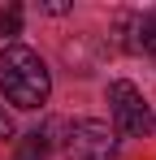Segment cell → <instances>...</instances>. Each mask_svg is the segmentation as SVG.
Instances as JSON below:
<instances>
[{
  "label": "cell",
  "instance_id": "cell-1",
  "mask_svg": "<svg viewBox=\"0 0 156 160\" xmlns=\"http://www.w3.org/2000/svg\"><path fill=\"white\" fill-rule=\"evenodd\" d=\"M0 95L13 108H44L52 95V74L39 61V52H30L22 43L0 48Z\"/></svg>",
  "mask_w": 156,
  "mask_h": 160
},
{
  "label": "cell",
  "instance_id": "cell-2",
  "mask_svg": "<svg viewBox=\"0 0 156 160\" xmlns=\"http://www.w3.org/2000/svg\"><path fill=\"white\" fill-rule=\"evenodd\" d=\"M65 160H113L117 156V134L108 130V121L96 117H78L65 126Z\"/></svg>",
  "mask_w": 156,
  "mask_h": 160
},
{
  "label": "cell",
  "instance_id": "cell-3",
  "mask_svg": "<svg viewBox=\"0 0 156 160\" xmlns=\"http://www.w3.org/2000/svg\"><path fill=\"white\" fill-rule=\"evenodd\" d=\"M108 112H113V126L122 134H148L152 130V112H148V100L134 82L117 78L108 82Z\"/></svg>",
  "mask_w": 156,
  "mask_h": 160
},
{
  "label": "cell",
  "instance_id": "cell-4",
  "mask_svg": "<svg viewBox=\"0 0 156 160\" xmlns=\"http://www.w3.org/2000/svg\"><path fill=\"white\" fill-rule=\"evenodd\" d=\"M122 26H130V35H126L130 52L156 56V9H148V13H122Z\"/></svg>",
  "mask_w": 156,
  "mask_h": 160
},
{
  "label": "cell",
  "instance_id": "cell-5",
  "mask_svg": "<svg viewBox=\"0 0 156 160\" xmlns=\"http://www.w3.org/2000/svg\"><path fill=\"white\" fill-rule=\"evenodd\" d=\"M0 35H4V39H13V35H22V9H18V4H9V9H0Z\"/></svg>",
  "mask_w": 156,
  "mask_h": 160
},
{
  "label": "cell",
  "instance_id": "cell-6",
  "mask_svg": "<svg viewBox=\"0 0 156 160\" xmlns=\"http://www.w3.org/2000/svg\"><path fill=\"white\" fill-rule=\"evenodd\" d=\"M18 134V126H13V117L4 112V104H0V138H13Z\"/></svg>",
  "mask_w": 156,
  "mask_h": 160
},
{
  "label": "cell",
  "instance_id": "cell-7",
  "mask_svg": "<svg viewBox=\"0 0 156 160\" xmlns=\"http://www.w3.org/2000/svg\"><path fill=\"white\" fill-rule=\"evenodd\" d=\"M44 13H70V4L65 0H52V4H44Z\"/></svg>",
  "mask_w": 156,
  "mask_h": 160
},
{
  "label": "cell",
  "instance_id": "cell-8",
  "mask_svg": "<svg viewBox=\"0 0 156 160\" xmlns=\"http://www.w3.org/2000/svg\"><path fill=\"white\" fill-rule=\"evenodd\" d=\"M22 160H30V156H22Z\"/></svg>",
  "mask_w": 156,
  "mask_h": 160
}]
</instances>
